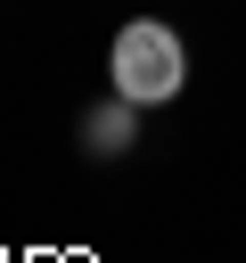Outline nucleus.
Returning a JSON list of instances; mask_svg holds the SVG:
<instances>
[{
    "mask_svg": "<svg viewBox=\"0 0 246 263\" xmlns=\"http://www.w3.org/2000/svg\"><path fill=\"white\" fill-rule=\"evenodd\" d=\"M107 74H115V99H131V107L172 99V90H180V74H189L180 33H172V25H156V16L123 25V33H115V49H107Z\"/></svg>",
    "mask_w": 246,
    "mask_h": 263,
    "instance_id": "f257e3e1",
    "label": "nucleus"
},
{
    "mask_svg": "<svg viewBox=\"0 0 246 263\" xmlns=\"http://www.w3.org/2000/svg\"><path fill=\"white\" fill-rule=\"evenodd\" d=\"M82 132H90V148H98V156H115V148H131V140H139V123H131V99H115V107H98V115H90Z\"/></svg>",
    "mask_w": 246,
    "mask_h": 263,
    "instance_id": "f03ea898",
    "label": "nucleus"
}]
</instances>
